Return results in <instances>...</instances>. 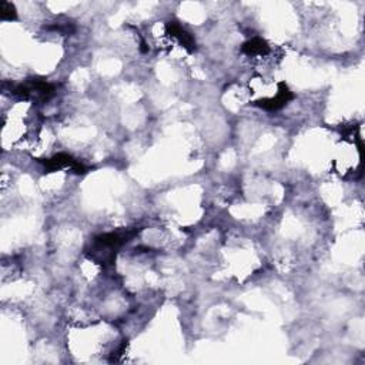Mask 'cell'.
Listing matches in <instances>:
<instances>
[{
    "instance_id": "cell-1",
    "label": "cell",
    "mask_w": 365,
    "mask_h": 365,
    "mask_svg": "<svg viewBox=\"0 0 365 365\" xmlns=\"http://www.w3.org/2000/svg\"><path fill=\"white\" fill-rule=\"evenodd\" d=\"M242 50L249 54V56H254V57H263V56L268 54V52H270V47H268V45L266 43V42H264V40H263V39L256 37V39H253V40L247 42V43L244 45V47H242Z\"/></svg>"
},
{
    "instance_id": "cell-2",
    "label": "cell",
    "mask_w": 365,
    "mask_h": 365,
    "mask_svg": "<svg viewBox=\"0 0 365 365\" xmlns=\"http://www.w3.org/2000/svg\"><path fill=\"white\" fill-rule=\"evenodd\" d=\"M0 19L2 20H13L16 19V9L9 2H0Z\"/></svg>"
}]
</instances>
